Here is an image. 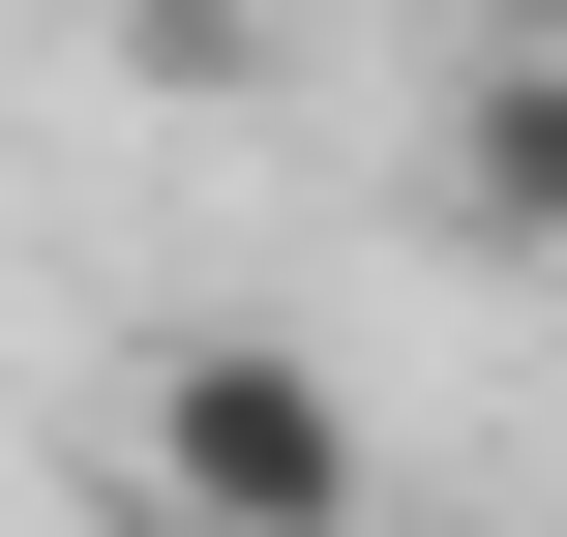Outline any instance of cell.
<instances>
[{
  "label": "cell",
  "mask_w": 567,
  "mask_h": 537,
  "mask_svg": "<svg viewBox=\"0 0 567 537\" xmlns=\"http://www.w3.org/2000/svg\"><path fill=\"white\" fill-rule=\"evenodd\" d=\"M120 508H150V537H359L389 448H359V389H329L299 329H150V389H120Z\"/></svg>",
  "instance_id": "cell-1"
},
{
  "label": "cell",
  "mask_w": 567,
  "mask_h": 537,
  "mask_svg": "<svg viewBox=\"0 0 567 537\" xmlns=\"http://www.w3.org/2000/svg\"><path fill=\"white\" fill-rule=\"evenodd\" d=\"M449 239L478 269H567V0H508L478 90H449Z\"/></svg>",
  "instance_id": "cell-2"
}]
</instances>
